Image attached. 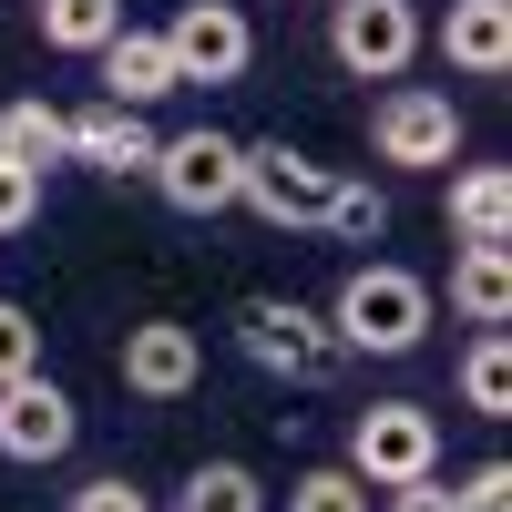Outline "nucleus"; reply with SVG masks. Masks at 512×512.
I'll return each mask as SVG.
<instances>
[{
    "mask_svg": "<svg viewBox=\"0 0 512 512\" xmlns=\"http://www.w3.org/2000/svg\"><path fill=\"white\" fill-rule=\"evenodd\" d=\"M318 318H328L338 349H359V359H410L420 338H431V277H410V267H390V256H369V267L338 277V297H328Z\"/></svg>",
    "mask_w": 512,
    "mask_h": 512,
    "instance_id": "1",
    "label": "nucleus"
},
{
    "mask_svg": "<svg viewBox=\"0 0 512 512\" xmlns=\"http://www.w3.org/2000/svg\"><path fill=\"white\" fill-rule=\"evenodd\" d=\"M328 185H338V164H318L308 144L267 134V144H246L236 205H256V216H267V226H287V236H318V226H328Z\"/></svg>",
    "mask_w": 512,
    "mask_h": 512,
    "instance_id": "2",
    "label": "nucleus"
},
{
    "mask_svg": "<svg viewBox=\"0 0 512 512\" xmlns=\"http://www.w3.org/2000/svg\"><path fill=\"white\" fill-rule=\"evenodd\" d=\"M236 349L267 369V379H297V390H318V379L349 359L328 338V318L308 308V297H246V318H236Z\"/></svg>",
    "mask_w": 512,
    "mask_h": 512,
    "instance_id": "3",
    "label": "nucleus"
},
{
    "mask_svg": "<svg viewBox=\"0 0 512 512\" xmlns=\"http://www.w3.org/2000/svg\"><path fill=\"white\" fill-rule=\"evenodd\" d=\"M420 0H328V62L359 82H400L420 62Z\"/></svg>",
    "mask_w": 512,
    "mask_h": 512,
    "instance_id": "4",
    "label": "nucleus"
},
{
    "mask_svg": "<svg viewBox=\"0 0 512 512\" xmlns=\"http://www.w3.org/2000/svg\"><path fill=\"white\" fill-rule=\"evenodd\" d=\"M369 154L379 164H410V175H451L461 164V113L451 93H431V82H390L369 113Z\"/></svg>",
    "mask_w": 512,
    "mask_h": 512,
    "instance_id": "5",
    "label": "nucleus"
},
{
    "mask_svg": "<svg viewBox=\"0 0 512 512\" xmlns=\"http://www.w3.org/2000/svg\"><path fill=\"white\" fill-rule=\"evenodd\" d=\"M349 472H359L369 492H400V482H420V472H441V420L420 410V400H369V410L349 420Z\"/></svg>",
    "mask_w": 512,
    "mask_h": 512,
    "instance_id": "6",
    "label": "nucleus"
},
{
    "mask_svg": "<svg viewBox=\"0 0 512 512\" xmlns=\"http://www.w3.org/2000/svg\"><path fill=\"white\" fill-rule=\"evenodd\" d=\"M154 195L175 205V216H226L236 205V175H246V144L236 134H216V123H195V134H164L154 144Z\"/></svg>",
    "mask_w": 512,
    "mask_h": 512,
    "instance_id": "7",
    "label": "nucleus"
},
{
    "mask_svg": "<svg viewBox=\"0 0 512 512\" xmlns=\"http://www.w3.org/2000/svg\"><path fill=\"white\" fill-rule=\"evenodd\" d=\"M164 52H175V82H246L256 21L236 11V0H185V11L164 21Z\"/></svg>",
    "mask_w": 512,
    "mask_h": 512,
    "instance_id": "8",
    "label": "nucleus"
},
{
    "mask_svg": "<svg viewBox=\"0 0 512 512\" xmlns=\"http://www.w3.org/2000/svg\"><path fill=\"white\" fill-rule=\"evenodd\" d=\"M82 441V410H72V390H62V379H0V461H31V472H41V461H62Z\"/></svg>",
    "mask_w": 512,
    "mask_h": 512,
    "instance_id": "9",
    "label": "nucleus"
},
{
    "mask_svg": "<svg viewBox=\"0 0 512 512\" xmlns=\"http://www.w3.org/2000/svg\"><path fill=\"white\" fill-rule=\"evenodd\" d=\"M113 369H123V390H134V400H185L195 379H205V338H195L185 318H144V328H123Z\"/></svg>",
    "mask_w": 512,
    "mask_h": 512,
    "instance_id": "10",
    "label": "nucleus"
},
{
    "mask_svg": "<svg viewBox=\"0 0 512 512\" xmlns=\"http://www.w3.org/2000/svg\"><path fill=\"white\" fill-rule=\"evenodd\" d=\"M420 41H431L461 82H502L512 72V0H451Z\"/></svg>",
    "mask_w": 512,
    "mask_h": 512,
    "instance_id": "11",
    "label": "nucleus"
},
{
    "mask_svg": "<svg viewBox=\"0 0 512 512\" xmlns=\"http://www.w3.org/2000/svg\"><path fill=\"white\" fill-rule=\"evenodd\" d=\"M154 123L123 113V103H93V113H62V164H93V175H144L154 164Z\"/></svg>",
    "mask_w": 512,
    "mask_h": 512,
    "instance_id": "12",
    "label": "nucleus"
},
{
    "mask_svg": "<svg viewBox=\"0 0 512 512\" xmlns=\"http://www.w3.org/2000/svg\"><path fill=\"white\" fill-rule=\"evenodd\" d=\"M93 62H103V103H123V113H154L164 93H185V82H175V52H164V31H134V21H123Z\"/></svg>",
    "mask_w": 512,
    "mask_h": 512,
    "instance_id": "13",
    "label": "nucleus"
},
{
    "mask_svg": "<svg viewBox=\"0 0 512 512\" xmlns=\"http://www.w3.org/2000/svg\"><path fill=\"white\" fill-rule=\"evenodd\" d=\"M451 236L461 246H502L512 236V175L502 164H461L451 175Z\"/></svg>",
    "mask_w": 512,
    "mask_h": 512,
    "instance_id": "14",
    "label": "nucleus"
},
{
    "mask_svg": "<svg viewBox=\"0 0 512 512\" xmlns=\"http://www.w3.org/2000/svg\"><path fill=\"white\" fill-rule=\"evenodd\" d=\"M451 308L472 318V328H502L512 318V256L502 246H461L451 256Z\"/></svg>",
    "mask_w": 512,
    "mask_h": 512,
    "instance_id": "15",
    "label": "nucleus"
},
{
    "mask_svg": "<svg viewBox=\"0 0 512 512\" xmlns=\"http://www.w3.org/2000/svg\"><path fill=\"white\" fill-rule=\"evenodd\" d=\"M31 11H41V41H52V52H82V62L123 31V0H31Z\"/></svg>",
    "mask_w": 512,
    "mask_h": 512,
    "instance_id": "16",
    "label": "nucleus"
},
{
    "mask_svg": "<svg viewBox=\"0 0 512 512\" xmlns=\"http://www.w3.org/2000/svg\"><path fill=\"white\" fill-rule=\"evenodd\" d=\"M0 154H11V164H31V175H52V164H62V113L52 103H0Z\"/></svg>",
    "mask_w": 512,
    "mask_h": 512,
    "instance_id": "17",
    "label": "nucleus"
},
{
    "mask_svg": "<svg viewBox=\"0 0 512 512\" xmlns=\"http://www.w3.org/2000/svg\"><path fill=\"white\" fill-rule=\"evenodd\" d=\"M175 512H267V492H256L246 461H195L185 492H175Z\"/></svg>",
    "mask_w": 512,
    "mask_h": 512,
    "instance_id": "18",
    "label": "nucleus"
},
{
    "mask_svg": "<svg viewBox=\"0 0 512 512\" xmlns=\"http://www.w3.org/2000/svg\"><path fill=\"white\" fill-rule=\"evenodd\" d=\"M318 236H349V246L390 236V195H379L369 175H338V185H328V226H318Z\"/></svg>",
    "mask_w": 512,
    "mask_h": 512,
    "instance_id": "19",
    "label": "nucleus"
},
{
    "mask_svg": "<svg viewBox=\"0 0 512 512\" xmlns=\"http://www.w3.org/2000/svg\"><path fill=\"white\" fill-rule=\"evenodd\" d=\"M461 400H472L482 420H502V410H512V349H502V328H482V338H472V359H461Z\"/></svg>",
    "mask_w": 512,
    "mask_h": 512,
    "instance_id": "20",
    "label": "nucleus"
},
{
    "mask_svg": "<svg viewBox=\"0 0 512 512\" xmlns=\"http://www.w3.org/2000/svg\"><path fill=\"white\" fill-rule=\"evenodd\" d=\"M287 512H369V482L349 472V461H318V472L287 482Z\"/></svg>",
    "mask_w": 512,
    "mask_h": 512,
    "instance_id": "21",
    "label": "nucleus"
},
{
    "mask_svg": "<svg viewBox=\"0 0 512 512\" xmlns=\"http://www.w3.org/2000/svg\"><path fill=\"white\" fill-rule=\"evenodd\" d=\"M31 369H41V318L0 297V379H31Z\"/></svg>",
    "mask_w": 512,
    "mask_h": 512,
    "instance_id": "22",
    "label": "nucleus"
},
{
    "mask_svg": "<svg viewBox=\"0 0 512 512\" xmlns=\"http://www.w3.org/2000/svg\"><path fill=\"white\" fill-rule=\"evenodd\" d=\"M21 226H41V175L0 154V236H21Z\"/></svg>",
    "mask_w": 512,
    "mask_h": 512,
    "instance_id": "23",
    "label": "nucleus"
},
{
    "mask_svg": "<svg viewBox=\"0 0 512 512\" xmlns=\"http://www.w3.org/2000/svg\"><path fill=\"white\" fill-rule=\"evenodd\" d=\"M461 512H512V461H472V472L451 482Z\"/></svg>",
    "mask_w": 512,
    "mask_h": 512,
    "instance_id": "24",
    "label": "nucleus"
},
{
    "mask_svg": "<svg viewBox=\"0 0 512 512\" xmlns=\"http://www.w3.org/2000/svg\"><path fill=\"white\" fill-rule=\"evenodd\" d=\"M72 512H154V502L123 482V472H103V482H82V492H72Z\"/></svg>",
    "mask_w": 512,
    "mask_h": 512,
    "instance_id": "25",
    "label": "nucleus"
},
{
    "mask_svg": "<svg viewBox=\"0 0 512 512\" xmlns=\"http://www.w3.org/2000/svg\"><path fill=\"white\" fill-rule=\"evenodd\" d=\"M390 512H461V502H451V482H441V472H420V482H400V492H390Z\"/></svg>",
    "mask_w": 512,
    "mask_h": 512,
    "instance_id": "26",
    "label": "nucleus"
}]
</instances>
